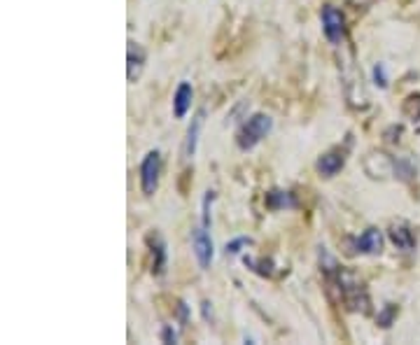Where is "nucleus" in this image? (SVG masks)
<instances>
[{"label": "nucleus", "instance_id": "1", "mask_svg": "<svg viewBox=\"0 0 420 345\" xmlns=\"http://www.w3.org/2000/svg\"><path fill=\"white\" fill-rule=\"evenodd\" d=\"M271 128H273V119H271L269 114L257 112L241 126V131L236 133V143H239V147L243 152H248L267 138V135L271 133Z\"/></svg>", "mask_w": 420, "mask_h": 345}, {"label": "nucleus", "instance_id": "2", "mask_svg": "<svg viewBox=\"0 0 420 345\" xmlns=\"http://www.w3.org/2000/svg\"><path fill=\"white\" fill-rule=\"evenodd\" d=\"M159 173H161V154L157 150L147 152L143 164H140V187L143 194L152 196L159 187Z\"/></svg>", "mask_w": 420, "mask_h": 345}, {"label": "nucleus", "instance_id": "3", "mask_svg": "<svg viewBox=\"0 0 420 345\" xmlns=\"http://www.w3.org/2000/svg\"><path fill=\"white\" fill-rule=\"evenodd\" d=\"M192 250H194V256H196V261H199V266L203 270H208L210 263H213V256H215V245H213V238H210L208 229L203 224L192 229Z\"/></svg>", "mask_w": 420, "mask_h": 345}, {"label": "nucleus", "instance_id": "4", "mask_svg": "<svg viewBox=\"0 0 420 345\" xmlns=\"http://www.w3.org/2000/svg\"><path fill=\"white\" fill-rule=\"evenodd\" d=\"M322 33L331 45H341L343 33H345V19L336 8L324 5L322 8Z\"/></svg>", "mask_w": 420, "mask_h": 345}, {"label": "nucleus", "instance_id": "5", "mask_svg": "<svg viewBox=\"0 0 420 345\" xmlns=\"http://www.w3.org/2000/svg\"><path fill=\"white\" fill-rule=\"evenodd\" d=\"M126 77H128V82H135V79L140 77V72H143V68H145V49L140 47L138 43H128V52H126Z\"/></svg>", "mask_w": 420, "mask_h": 345}, {"label": "nucleus", "instance_id": "6", "mask_svg": "<svg viewBox=\"0 0 420 345\" xmlns=\"http://www.w3.org/2000/svg\"><path fill=\"white\" fill-rule=\"evenodd\" d=\"M355 247L360 250L362 254H371V256L381 254L383 252V233L371 227L355 240Z\"/></svg>", "mask_w": 420, "mask_h": 345}, {"label": "nucleus", "instance_id": "7", "mask_svg": "<svg viewBox=\"0 0 420 345\" xmlns=\"http://www.w3.org/2000/svg\"><path fill=\"white\" fill-rule=\"evenodd\" d=\"M343 166H345V154L341 150H331L317 159V173L324 175V178H334Z\"/></svg>", "mask_w": 420, "mask_h": 345}, {"label": "nucleus", "instance_id": "8", "mask_svg": "<svg viewBox=\"0 0 420 345\" xmlns=\"http://www.w3.org/2000/svg\"><path fill=\"white\" fill-rule=\"evenodd\" d=\"M192 98H194V89L189 82H180L178 89H175V96H173V114L178 119H185L189 107H192Z\"/></svg>", "mask_w": 420, "mask_h": 345}, {"label": "nucleus", "instance_id": "9", "mask_svg": "<svg viewBox=\"0 0 420 345\" xmlns=\"http://www.w3.org/2000/svg\"><path fill=\"white\" fill-rule=\"evenodd\" d=\"M206 121V110H199L194 114L192 124H189V131H187V140H185V157L192 159L196 154V147H199V135H201V126Z\"/></svg>", "mask_w": 420, "mask_h": 345}, {"label": "nucleus", "instance_id": "10", "mask_svg": "<svg viewBox=\"0 0 420 345\" xmlns=\"http://www.w3.org/2000/svg\"><path fill=\"white\" fill-rule=\"evenodd\" d=\"M390 238L399 250H406V252L416 247V233H413L411 227H406V224H392Z\"/></svg>", "mask_w": 420, "mask_h": 345}, {"label": "nucleus", "instance_id": "11", "mask_svg": "<svg viewBox=\"0 0 420 345\" xmlns=\"http://www.w3.org/2000/svg\"><path fill=\"white\" fill-rule=\"evenodd\" d=\"M150 243V250H152V273L159 275L164 273V266H166V247H164V240L159 236H150L147 238Z\"/></svg>", "mask_w": 420, "mask_h": 345}, {"label": "nucleus", "instance_id": "12", "mask_svg": "<svg viewBox=\"0 0 420 345\" xmlns=\"http://www.w3.org/2000/svg\"><path fill=\"white\" fill-rule=\"evenodd\" d=\"M267 206L271 208V210H285V208H297V201L290 192L271 189V192L267 194Z\"/></svg>", "mask_w": 420, "mask_h": 345}, {"label": "nucleus", "instance_id": "13", "mask_svg": "<svg viewBox=\"0 0 420 345\" xmlns=\"http://www.w3.org/2000/svg\"><path fill=\"white\" fill-rule=\"evenodd\" d=\"M246 266L253 268L255 273H260V275H271V273H273V261H271V259H253V256H246Z\"/></svg>", "mask_w": 420, "mask_h": 345}, {"label": "nucleus", "instance_id": "14", "mask_svg": "<svg viewBox=\"0 0 420 345\" xmlns=\"http://www.w3.org/2000/svg\"><path fill=\"white\" fill-rule=\"evenodd\" d=\"M404 112H406V117H411L413 121L420 119V96H409V98H406Z\"/></svg>", "mask_w": 420, "mask_h": 345}, {"label": "nucleus", "instance_id": "15", "mask_svg": "<svg viewBox=\"0 0 420 345\" xmlns=\"http://www.w3.org/2000/svg\"><path fill=\"white\" fill-rule=\"evenodd\" d=\"M248 245H253V240L250 238H234L232 243H227V256H236V254H241L243 252V247H248Z\"/></svg>", "mask_w": 420, "mask_h": 345}, {"label": "nucleus", "instance_id": "16", "mask_svg": "<svg viewBox=\"0 0 420 345\" xmlns=\"http://www.w3.org/2000/svg\"><path fill=\"white\" fill-rule=\"evenodd\" d=\"M213 199H215V192H206V199H203V222L201 224L206 227V229H210V203H213Z\"/></svg>", "mask_w": 420, "mask_h": 345}, {"label": "nucleus", "instance_id": "17", "mask_svg": "<svg viewBox=\"0 0 420 345\" xmlns=\"http://www.w3.org/2000/svg\"><path fill=\"white\" fill-rule=\"evenodd\" d=\"M374 82H376V86H381V89L388 86V75H385V66L383 63L374 66Z\"/></svg>", "mask_w": 420, "mask_h": 345}, {"label": "nucleus", "instance_id": "18", "mask_svg": "<svg viewBox=\"0 0 420 345\" xmlns=\"http://www.w3.org/2000/svg\"><path fill=\"white\" fill-rule=\"evenodd\" d=\"M161 338H164V343H175L178 341V334L173 331V327H166L164 331H161Z\"/></svg>", "mask_w": 420, "mask_h": 345}, {"label": "nucleus", "instance_id": "19", "mask_svg": "<svg viewBox=\"0 0 420 345\" xmlns=\"http://www.w3.org/2000/svg\"><path fill=\"white\" fill-rule=\"evenodd\" d=\"M392 315H395V306H388V308H385V315L381 317V324H383V327H390Z\"/></svg>", "mask_w": 420, "mask_h": 345}]
</instances>
